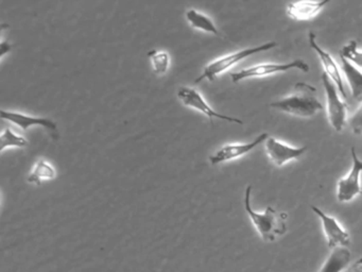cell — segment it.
<instances>
[{
    "mask_svg": "<svg viewBox=\"0 0 362 272\" xmlns=\"http://www.w3.org/2000/svg\"><path fill=\"white\" fill-rule=\"evenodd\" d=\"M351 253L347 246L332 249L328 259L322 266L320 272H342L351 263Z\"/></svg>",
    "mask_w": 362,
    "mask_h": 272,
    "instance_id": "15",
    "label": "cell"
},
{
    "mask_svg": "<svg viewBox=\"0 0 362 272\" xmlns=\"http://www.w3.org/2000/svg\"><path fill=\"white\" fill-rule=\"evenodd\" d=\"M29 142L24 136L14 133L10 128L4 130L0 136V151L4 152L7 148H25Z\"/></svg>",
    "mask_w": 362,
    "mask_h": 272,
    "instance_id": "19",
    "label": "cell"
},
{
    "mask_svg": "<svg viewBox=\"0 0 362 272\" xmlns=\"http://www.w3.org/2000/svg\"><path fill=\"white\" fill-rule=\"evenodd\" d=\"M311 210L321 219L322 227H323L328 248L332 250V249L338 248V246H347L351 244V236L339 225L336 218L328 216L317 206H311Z\"/></svg>",
    "mask_w": 362,
    "mask_h": 272,
    "instance_id": "8",
    "label": "cell"
},
{
    "mask_svg": "<svg viewBox=\"0 0 362 272\" xmlns=\"http://www.w3.org/2000/svg\"><path fill=\"white\" fill-rule=\"evenodd\" d=\"M56 178V168L49 162L41 159L33 166V170L28 174L27 181L35 185H41L43 181L54 180Z\"/></svg>",
    "mask_w": 362,
    "mask_h": 272,
    "instance_id": "16",
    "label": "cell"
},
{
    "mask_svg": "<svg viewBox=\"0 0 362 272\" xmlns=\"http://www.w3.org/2000/svg\"><path fill=\"white\" fill-rule=\"evenodd\" d=\"M353 166L351 171L345 178H341L338 182V191H337V199L338 201L349 202L355 199L358 195H362V187L360 184V176L362 174V161L358 159L355 147L351 148Z\"/></svg>",
    "mask_w": 362,
    "mask_h": 272,
    "instance_id": "7",
    "label": "cell"
},
{
    "mask_svg": "<svg viewBox=\"0 0 362 272\" xmlns=\"http://www.w3.org/2000/svg\"><path fill=\"white\" fill-rule=\"evenodd\" d=\"M269 134L262 133L255 138L253 142H245V144H228L216 151L213 155L209 157V162L211 165H217V164L224 163V162L232 161V159H238L251 152L255 149L258 144L268 140Z\"/></svg>",
    "mask_w": 362,
    "mask_h": 272,
    "instance_id": "10",
    "label": "cell"
},
{
    "mask_svg": "<svg viewBox=\"0 0 362 272\" xmlns=\"http://www.w3.org/2000/svg\"><path fill=\"white\" fill-rule=\"evenodd\" d=\"M341 59V68L349 82L351 91V98L356 103L362 102V72L359 68L349 63L344 57Z\"/></svg>",
    "mask_w": 362,
    "mask_h": 272,
    "instance_id": "14",
    "label": "cell"
},
{
    "mask_svg": "<svg viewBox=\"0 0 362 272\" xmlns=\"http://www.w3.org/2000/svg\"><path fill=\"white\" fill-rule=\"evenodd\" d=\"M186 19L190 23L194 29L201 30V31L207 32V33L215 34L219 36L220 32L218 28L216 27L214 21L209 18L204 13L199 12L194 8H189L185 13Z\"/></svg>",
    "mask_w": 362,
    "mask_h": 272,
    "instance_id": "17",
    "label": "cell"
},
{
    "mask_svg": "<svg viewBox=\"0 0 362 272\" xmlns=\"http://www.w3.org/2000/svg\"><path fill=\"white\" fill-rule=\"evenodd\" d=\"M347 272H362V257L357 259L351 267L349 268Z\"/></svg>",
    "mask_w": 362,
    "mask_h": 272,
    "instance_id": "22",
    "label": "cell"
},
{
    "mask_svg": "<svg viewBox=\"0 0 362 272\" xmlns=\"http://www.w3.org/2000/svg\"><path fill=\"white\" fill-rule=\"evenodd\" d=\"M315 34L313 32H309L308 33V42L310 45L311 48L317 53L320 60H321L322 66L324 68V72L332 79V82L336 84L337 89H338L339 93L341 94L344 99H347L346 91H345L344 82H343L342 74H341L340 70H339L338 65H337L334 60L332 59V55L327 52V51L323 50L315 40Z\"/></svg>",
    "mask_w": 362,
    "mask_h": 272,
    "instance_id": "12",
    "label": "cell"
},
{
    "mask_svg": "<svg viewBox=\"0 0 362 272\" xmlns=\"http://www.w3.org/2000/svg\"><path fill=\"white\" fill-rule=\"evenodd\" d=\"M298 69L304 72H308L310 70L308 64L300 59L294 60L289 63H264L258 64V65L252 66V67L245 68L239 72H232L230 78L234 83L240 82L245 79L262 78V76H272L279 72H285L288 70Z\"/></svg>",
    "mask_w": 362,
    "mask_h": 272,
    "instance_id": "4",
    "label": "cell"
},
{
    "mask_svg": "<svg viewBox=\"0 0 362 272\" xmlns=\"http://www.w3.org/2000/svg\"><path fill=\"white\" fill-rule=\"evenodd\" d=\"M322 82H323L326 99H327L328 120L334 131L341 132L344 129L345 123H346L347 103L340 99L336 84L325 72L322 74Z\"/></svg>",
    "mask_w": 362,
    "mask_h": 272,
    "instance_id": "5",
    "label": "cell"
},
{
    "mask_svg": "<svg viewBox=\"0 0 362 272\" xmlns=\"http://www.w3.org/2000/svg\"><path fill=\"white\" fill-rule=\"evenodd\" d=\"M277 46V42H269L259 46L252 47V48H245L243 50L237 51V52L230 53V55H223V57H218L214 60L211 63L207 64L203 69L202 74L194 80V83L201 82V81L206 80L214 81L219 74H223L226 70L232 68L233 66L238 64L243 60L256 55V53L264 52V51L271 50Z\"/></svg>",
    "mask_w": 362,
    "mask_h": 272,
    "instance_id": "3",
    "label": "cell"
},
{
    "mask_svg": "<svg viewBox=\"0 0 362 272\" xmlns=\"http://www.w3.org/2000/svg\"><path fill=\"white\" fill-rule=\"evenodd\" d=\"M306 150L307 147H291L274 137H269L266 142L267 155L276 167H281L288 162L298 159Z\"/></svg>",
    "mask_w": 362,
    "mask_h": 272,
    "instance_id": "11",
    "label": "cell"
},
{
    "mask_svg": "<svg viewBox=\"0 0 362 272\" xmlns=\"http://www.w3.org/2000/svg\"><path fill=\"white\" fill-rule=\"evenodd\" d=\"M357 42L356 40H351L349 44L345 45L342 49H341L339 55L340 57H344L349 63L353 64L357 68H361L362 69V52L357 50Z\"/></svg>",
    "mask_w": 362,
    "mask_h": 272,
    "instance_id": "20",
    "label": "cell"
},
{
    "mask_svg": "<svg viewBox=\"0 0 362 272\" xmlns=\"http://www.w3.org/2000/svg\"><path fill=\"white\" fill-rule=\"evenodd\" d=\"M328 0L324 1H298L292 2L287 6L286 13L294 21H310L315 18L322 8L328 4Z\"/></svg>",
    "mask_w": 362,
    "mask_h": 272,
    "instance_id": "13",
    "label": "cell"
},
{
    "mask_svg": "<svg viewBox=\"0 0 362 272\" xmlns=\"http://www.w3.org/2000/svg\"><path fill=\"white\" fill-rule=\"evenodd\" d=\"M177 98L181 100L182 103L188 108H194L199 112L209 117V120L213 121L214 118L222 119V120L228 121V123H238L243 125V121L236 117L228 116V115L220 114L217 110H214L206 100L201 95L198 89L194 87L181 86L177 89Z\"/></svg>",
    "mask_w": 362,
    "mask_h": 272,
    "instance_id": "6",
    "label": "cell"
},
{
    "mask_svg": "<svg viewBox=\"0 0 362 272\" xmlns=\"http://www.w3.org/2000/svg\"><path fill=\"white\" fill-rule=\"evenodd\" d=\"M148 57L151 63L152 72L156 76H163L168 72L169 65H170V55L167 51L153 49L148 52Z\"/></svg>",
    "mask_w": 362,
    "mask_h": 272,
    "instance_id": "18",
    "label": "cell"
},
{
    "mask_svg": "<svg viewBox=\"0 0 362 272\" xmlns=\"http://www.w3.org/2000/svg\"><path fill=\"white\" fill-rule=\"evenodd\" d=\"M349 125H351V131L356 135H361L362 134V104L353 116L349 118Z\"/></svg>",
    "mask_w": 362,
    "mask_h": 272,
    "instance_id": "21",
    "label": "cell"
},
{
    "mask_svg": "<svg viewBox=\"0 0 362 272\" xmlns=\"http://www.w3.org/2000/svg\"><path fill=\"white\" fill-rule=\"evenodd\" d=\"M251 193L252 186L249 185L245 189V212L262 239L266 242H274L279 236H283L287 232V212H276L272 206L266 208L264 212H255L251 205Z\"/></svg>",
    "mask_w": 362,
    "mask_h": 272,
    "instance_id": "2",
    "label": "cell"
},
{
    "mask_svg": "<svg viewBox=\"0 0 362 272\" xmlns=\"http://www.w3.org/2000/svg\"><path fill=\"white\" fill-rule=\"evenodd\" d=\"M270 108L302 118H310L323 110V106L317 98V89L305 82L296 83L289 96L272 102Z\"/></svg>",
    "mask_w": 362,
    "mask_h": 272,
    "instance_id": "1",
    "label": "cell"
},
{
    "mask_svg": "<svg viewBox=\"0 0 362 272\" xmlns=\"http://www.w3.org/2000/svg\"><path fill=\"white\" fill-rule=\"evenodd\" d=\"M0 115H1V118L4 120L13 123L16 127L21 128L23 131H27L30 127L40 125V127H43L44 129L47 130L54 140H58L59 136H60L57 123L52 118L31 116V115L23 114L20 112H11V110H1Z\"/></svg>",
    "mask_w": 362,
    "mask_h": 272,
    "instance_id": "9",
    "label": "cell"
}]
</instances>
